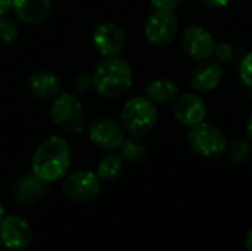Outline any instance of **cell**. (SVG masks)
<instances>
[{
    "instance_id": "cell-5",
    "label": "cell",
    "mask_w": 252,
    "mask_h": 251,
    "mask_svg": "<svg viewBox=\"0 0 252 251\" xmlns=\"http://www.w3.org/2000/svg\"><path fill=\"white\" fill-rule=\"evenodd\" d=\"M188 142L196 154L207 158L219 157L227 149V139L224 133L217 126L205 121L190 127Z\"/></svg>"
},
{
    "instance_id": "cell-22",
    "label": "cell",
    "mask_w": 252,
    "mask_h": 251,
    "mask_svg": "<svg viewBox=\"0 0 252 251\" xmlns=\"http://www.w3.org/2000/svg\"><path fill=\"white\" fill-rule=\"evenodd\" d=\"M239 75H241L242 83L247 87L252 89V50L244 56L241 67H239Z\"/></svg>"
},
{
    "instance_id": "cell-18",
    "label": "cell",
    "mask_w": 252,
    "mask_h": 251,
    "mask_svg": "<svg viewBox=\"0 0 252 251\" xmlns=\"http://www.w3.org/2000/svg\"><path fill=\"white\" fill-rule=\"evenodd\" d=\"M123 172H124V158L118 154H108L99 161L96 175L103 180H114L118 176H121Z\"/></svg>"
},
{
    "instance_id": "cell-13",
    "label": "cell",
    "mask_w": 252,
    "mask_h": 251,
    "mask_svg": "<svg viewBox=\"0 0 252 251\" xmlns=\"http://www.w3.org/2000/svg\"><path fill=\"white\" fill-rule=\"evenodd\" d=\"M223 78V67L219 61L205 59L201 61L190 75V86L196 92H210L214 90Z\"/></svg>"
},
{
    "instance_id": "cell-14",
    "label": "cell",
    "mask_w": 252,
    "mask_h": 251,
    "mask_svg": "<svg viewBox=\"0 0 252 251\" xmlns=\"http://www.w3.org/2000/svg\"><path fill=\"white\" fill-rule=\"evenodd\" d=\"M12 9L22 22L37 25L49 16L52 0H12Z\"/></svg>"
},
{
    "instance_id": "cell-2",
    "label": "cell",
    "mask_w": 252,
    "mask_h": 251,
    "mask_svg": "<svg viewBox=\"0 0 252 251\" xmlns=\"http://www.w3.org/2000/svg\"><path fill=\"white\" fill-rule=\"evenodd\" d=\"M131 65L120 55L100 61L92 74V86L102 98L108 99H114L127 93L131 87Z\"/></svg>"
},
{
    "instance_id": "cell-17",
    "label": "cell",
    "mask_w": 252,
    "mask_h": 251,
    "mask_svg": "<svg viewBox=\"0 0 252 251\" xmlns=\"http://www.w3.org/2000/svg\"><path fill=\"white\" fill-rule=\"evenodd\" d=\"M179 96V86L170 78H157L146 86V98L154 104H167Z\"/></svg>"
},
{
    "instance_id": "cell-6",
    "label": "cell",
    "mask_w": 252,
    "mask_h": 251,
    "mask_svg": "<svg viewBox=\"0 0 252 251\" xmlns=\"http://www.w3.org/2000/svg\"><path fill=\"white\" fill-rule=\"evenodd\" d=\"M63 195L74 203H86L100 192V178L92 170H78L66 175L62 183Z\"/></svg>"
},
{
    "instance_id": "cell-26",
    "label": "cell",
    "mask_w": 252,
    "mask_h": 251,
    "mask_svg": "<svg viewBox=\"0 0 252 251\" xmlns=\"http://www.w3.org/2000/svg\"><path fill=\"white\" fill-rule=\"evenodd\" d=\"M12 7V0H0V18H3Z\"/></svg>"
},
{
    "instance_id": "cell-9",
    "label": "cell",
    "mask_w": 252,
    "mask_h": 251,
    "mask_svg": "<svg viewBox=\"0 0 252 251\" xmlns=\"http://www.w3.org/2000/svg\"><path fill=\"white\" fill-rule=\"evenodd\" d=\"M89 139L99 148L112 151L126 139V129L111 117H99L89 126Z\"/></svg>"
},
{
    "instance_id": "cell-20",
    "label": "cell",
    "mask_w": 252,
    "mask_h": 251,
    "mask_svg": "<svg viewBox=\"0 0 252 251\" xmlns=\"http://www.w3.org/2000/svg\"><path fill=\"white\" fill-rule=\"evenodd\" d=\"M251 141H245V139H235L230 143L229 148V158L233 163H242L245 161L250 154H251Z\"/></svg>"
},
{
    "instance_id": "cell-11",
    "label": "cell",
    "mask_w": 252,
    "mask_h": 251,
    "mask_svg": "<svg viewBox=\"0 0 252 251\" xmlns=\"http://www.w3.org/2000/svg\"><path fill=\"white\" fill-rule=\"evenodd\" d=\"M32 231L28 222L18 216H6L0 222V241L9 250H22L27 249L31 243Z\"/></svg>"
},
{
    "instance_id": "cell-4",
    "label": "cell",
    "mask_w": 252,
    "mask_h": 251,
    "mask_svg": "<svg viewBox=\"0 0 252 251\" xmlns=\"http://www.w3.org/2000/svg\"><path fill=\"white\" fill-rule=\"evenodd\" d=\"M53 123L66 135H78L86 129V111L81 102L71 93H59L52 104Z\"/></svg>"
},
{
    "instance_id": "cell-30",
    "label": "cell",
    "mask_w": 252,
    "mask_h": 251,
    "mask_svg": "<svg viewBox=\"0 0 252 251\" xmlns=\"http://www.w3.org/2000/svg\"><path fill=\"white\" fill-rule=\"evenodd\" d=\"M9 251H13V250H9Z\"/></svg>"
},
{
    "instance_id": "cell-12",
    "label": "cell",
    "mask_w": 252,
    "mask_h": 251,
    "mask_svg": "<svg viewBox=\"0 0 252 251\" xmlns=\"http://www.w3.org/2000/svg\"><path fill=\"white\" fill-rule=\"evenodd\" d=\"M173 112L179 123L192 127L205 120L207 104L201 96L195 93H183L174 99Z\"/></svg>"
},
{
    "instance_id": "cell-7",
    "label": "cell",
    "mask_w": 252,
    "mask_h": 251,
    "mask_svg": "<svg viewBox=\"0 0 252 251\" xmlns=\"http://www.w3.org/2000/svg\"><path fill=\"white\" fill-rule=\"evenodd\" d=\"M179 33V19L173 10L157 9L145 22L143 34L146 41L155 46L171 43Z\"/></svg>"
},
{
    "instance_id": "cell-1",
    "label": "cell",
    "mask_w": 252,
    "mask_h": 251,
    "mask_svg": "<svg viewBox=\"0 0 252 251\" xmlns=\"http://www.w3.org/2000/svg\"><path fill=\"white\" fill-rule=\"evenodd\" d=\"M71 166V148L62 136H49L34 151L32 173L43 182L52 183L63 179Z\"/></svg>"
},
{
    "instance_id": "cell-29",
    "label": "cell",
    "mask_w": 252,
    "mask_h": 251,
    "mask_svg": "<svg viewBox=\"0 0 252 251\" xmlns=\"http://www.w3.org/2000/svg\"><path fill=\"white\" fill-rule=\"evenodd\" d=\"M3 217H4V209H3V206H1V203H0V222H1Z\"/></svg>"
},
{
    "instance_id": "cell-16",
    "label": "cell",
    "mask_w": 252,
    "mask_h": 251,
    "mask_svg": "<svg viewBox=\"0 0 252 251\" xmlns=\"http://www.w3.org/2000/svg\"><path fill=\"white\" fill-rule=\"evenodd\" d=\"M46 182L37 178L34 173L22 176L15 185V200L21 206H32L46 192Z\"/></svg>"
},
{
    "instance_id": "cell-19",
    "label": "cell",
    "mask_w": 252,
    "mask_h": 251,
    "mask_svg": "<svg viewBox=\"0 0 252 251\" xmlns=\"http://www.w3.org/2000/svg\"><path fill=\"white\" fill-rule=\"evenodd\" d=\"M121 149V157L130 163H137L140 161L146 152H148V148L146 145L140 141V138L137 136H130V138H126L124 142L121 143L120 146Z\"/></svg>"
},
{
    "instance_id": "cell-10",
    "label": "cell",
    "mask_w": 252,
    "mask_h": 251,
    "mask_svg": "<svg viewBox=\"0 0 252 251\" xmlns=\"http://www.w3.org/2000/svg\"><path fill=\"white\" fill-rule=\"evenodd\" d=\"M92 40L96 50L103 58L118 56L124 50L127 41L124 30L115 22H109V21L99 24L93 30Z\"/></svg>"
},
{
    "instance_id": "cell-27",
    "label": "cell",
    "mask_w": 252,
    "mask_h": 251,
    "mask_svg": "<svg viewBox=\"0 0 252 251\" xmlns=\"http://www.w3.org/2000/svg\"><path fill=\"white\" fill-rule=\"evenodd\" d=\"M245 249L247 251H252V228L248 231V234L245 237Z\"/></svg>"
},
{
    "instance_id": "cell-24",
    "label": "cell",
    "mask_w": 252,
    "mask_h": 251,
    "mask_svg": "<svg viewBox=\"0 0 252 251\" xmlns=\"http://www.w3.org/2000/svg\"><path fill=\"white\" fill-rule=\"evenodd\" d=\"M159 10H174L183 0H149Z\"/></svg>"
},
{
    "instance_id": "cell-21",
    "label": "cell",
    "mask_w": 252,
    "mask_h": 251,
    "mask_svg": "<svg viewBox=\"0 0 252 251\" xmlns=\"http://www.w3.org/2000/svg\"><path fill=\"white\" fill-rule=\"evenodd\" d=\"M19 36V27L13 19L0 18V41L1 43H12Z\"/></svg>"
},
{
    "instance_id": "cell-3",
    "label": "cell",
    "mask_w": 252,
    "mask_h": 251,
    "mask_svg": "<svg viewBox=\"0 0 252 251\" xmlns=\"http://www.w3.org/2000/svg\"><path fill=\"white\" fill-rule=\"evenodd\" d=\"M158 121L155 104L146 96L130 98L121 109V124L131 136L143 138L149 135Z\"/></svg>"
},
{
    "instance_id": "cell-15",
    "label": "cell",
    "mask_w": 252,
    "mask_h": 251,
    "mask_svg": "<svg viewBox=\"0 0 252 251\" xmlns=\"http://www.w3.org/2000/svg\"><path fill=\"white\" fill-rule=\"evenodd\" d=\"M28 90L38 99H55L61 93V80L50 71H35L27 80Z\"/></svg>"
},
{
    "instance_id": "cell-28",
    "label": "cell",
    "mask_w": 252,
    "mask_h": 251,
    "mask_svg": "<svg viewBox=\"0 0 252 251\" xmlns=\"http://www.w3.org/2000/svg\"><path fill=\"white\" fill-rule=\"evenodd\" d=\"M247 136H248V139L252 142V114L250 115L248 121H247Z\"/></svg>"
},
{
    "instance_id": "cell-25",
    "label": "cell",
    "mask_w": 252,
    "mask_h": 251,
    "mask_svg": "<svg viewBox=\"0 0 252 251\" xmlns=\"http://www.w3.org/2000/svg\"><path fill=\"white\" fill-rule=\"evenodd\" d=\"M204 4H207L208 7H213V9H221V7H226L232 0H201Z\"/></svg>"
},
{
    "instance_id": "cell-8",
    "label": "cell",
    "mask_w": 252,
    "mask_h": 251,
    "mask_svg": "<svg viewBox=\"0 0 252 251\" xmlns=\"http://www.w3.org/2000/svg\"><path fill=\"white\" fill-rule=\"evenodd\" d=\"M182 46L185 53L195 61H205L214 55L217 41L211 31L202 25L193 24L183 30Z\"/></svg>"
},
{
    "instance_id": "cell-23",
    "label": "cell",
    "mask_w": 252,
    "mask_h": 251,
    "mask_svg": "<svg viewBox=\"0 0 252 251\" xmlns=\"http://www.w3.org/2000/svg\"><path fill=\"white\" fill-rule=\"evenodd\" d=\"M214 55L217 58V61H229L232 59L233 56V47L226 43V41H221L216 46V50H214Z\"/></svg>"
}]
</instances>
